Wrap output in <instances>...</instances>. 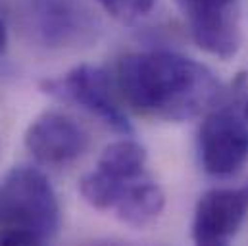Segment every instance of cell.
Returning a JSON list of instances; mask_svg holds the SVG:
<instances>
[{
    "mask_svg": "<svg viewBox=\"0 0 248 246\" xmlns=\"http://www.w3.org/2000/svg\"><path fill=\"white\" fill-rule=\"evenodd\" d=\"M248 217V183L214 186L206 190L194 208L192 241L219 246L231 243Z\"/></svg>",
    "mask_w": 248,
    "mask_h": 246,
    "instance_id": "cell-8",
    "label": "cell"
},
{
    "mask_svg": "<svg viewBox=\"0 0 248 246\" xmlns=\"http://www.w3.org/2000/svg\"><path fill=\"white\" fill-rule=\"evenodd\" d=\"M198 160L212 177H231L248 162V102L225 91L198 131Z\"/></svg>",
    "mask_w": 248,
    "mask_h": 246,
    "instance_id": "cell-3",
    "label": "cell"
},
{
    "mask_svg": "<svg viewBox=\"0 0 248 246\" xmlns=\"http://www.w3.org/2000/svg\"><path fill=\"white\" fill-rule=\"evenodd\" d=\"M166 208V194L158 181L148 173L116 206V217L133 229H146L158 221Z\"/></svg>",
    "mask_w": 248,
    "mask_h": 246,
    "instance_id": "cell-10",
    "label": "cell"
},
{
    "mask_svg": "<svg viewBox=\"0 0 248 246\" xmlns=\"http://www.w3.org/2000/svg\"><path fill=\"white\" fill-rule=\"evenodd\" d=\"M116 87L137 114L175 123L206 114L221 96V85L208 65L171 50L124 56L118 62Z\"/></svg>",
    "mask_w": 248,
    "mask_h": 246,
    "instance_id": "cell-1",
    "label": "cell"
},
{
    "mask_svg": "<svg viewBox=\"0 0 248 246\" xmlns=\"http://www.w3.org/2000/svg\"><path fill=\"white\" fill-rule=\"evenodd\" d=\"M192 41L208 54L229 60L243 41L241 0H175Z\"/></svg>",
    "mask_w": 248,
    "mask_h": 246,
    "instance_id": "cell-7",
    "label": "cell"
},
{
    "mask_svg": "<svg viewBox=\"0 0 248 246\" xmlns=\"http://www.w3.org/2000/svg\"><path fill=\"white\" fill-rule=\"evenodd\" d=\"M114 19L127 23V25H135L142 19H146L154 8L158 0H96Z\"/></svg>",
    "mask_w": 248,
    "mask_h": 246,
    "instance_id": "cell-11",
    "label": "cell"
},
{
    "mask_svg": "<svg viewBox=\"0 0 248 246\" xmlns=\"http://www.w3.org/2000/svg\"><path fill=\"white\" fill-rule=\"evenodd\" d=\"M6 45H8V33H6V27L2 23V19H0V54H4Z\"/></svg>",
    "mask_w": 248,
    "mask_h": 246,
    "instance_id": "cell-12",
    "label": "cell"
},
{
    "mask_svg": "<svg viewBox=\"0 0 248 246\" xmlns=\"http://www.w3.org/2000/svg\"><path fill=\"white\" fill-rule=\"evenodd\" d=\"M25 146L46 168H62L81 158L89 148V133L62 112H45L25 131Z\"/></svg>",
    "mask_w": 248,
    "mask_h": 246,
    "instance_id": "cell-9",
    "label": "cell"
},
{
    "mask_svg": "<svg viewBox=\"0 0 248 246\" xmlns=\"http://www.w3.org/2000/svg\"><path fill=\"white\" fill-rule=\"evenodd\" d=\"M41 89L62 102L79 106L116 133H122L125 137L133 133V125L127 120L120 102L122 96L118 92L116 81H112L108 71L100 65H75L60 77L46 79Z\"/></svg>",
    "mask_w": 248,
    "mask_h": 246,
    "instance_id": "cell-4",
    "label": "cell"
},
{
    "mask_svg": "<svg viewBox=\"0 0 248 246\" xmlns=\"http://www.w3.org/2000/svg\"><path fill=\"white\" fill-rule=\"evenodd\" d=\"M146 160V150L131 138L108 144L96 168L79 181L83 200L94 210L114 212L131 186L148 175Z\"/></svg>",
    "mask_w": 248,
    "mask_h": 246,
    "instance_id": "cell-5",
    "label": "cell"
},
{
    "mask_svg": "<svg viewBox=\"0 0 248 246\" xmlns=\"http://www.w3.org/2000/svg\"><path fill=\"white\" fill-rule=\"evenodd\" d=\"M23 15L33 37L54 50L89 45L100 29L85 0H23Z\"/></svg>",
    "mask_w": 248,
    "mask_h": 246,
    "instance_id": "cell-6",
    "label": "cell"
},
{
    "mask_svg": "<svg viewBox=\"0 0 248 246\" xmlns=\"http://www.w3.org/2000/svg\"><path fill=\"white\" fill-rule=\"evenodd\" d=\"M62 223L58 196L33 166H16L0 179V245H45Z\"/></svg>",
    "mask_w": 248,
    "mask_h": 246,
    "instance_id": "cell-2",
    "label": "cell"
}]
</instances>
